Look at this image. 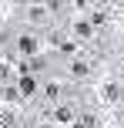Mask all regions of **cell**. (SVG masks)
I'll return each mask as SVG.
<instances>
[{
	"label": "cell",
	"mask_w": 124,
	"mask_h": 128,
	"mask_svg": "<svg viewBox=\"0 0 124 128\" xmlns=\"http://www.w3.org/2000/svg\"><path fill=\"white\" fill-rule=\"evenodd\" d=\"M13 51L24 54V58H37V54H40V37H34V34H20V37H13Z\"/></svg>",
	"instance_id": "1"
},
{
	"label": "cell",
	"mask_w": 124,
	"mask_h": 128,
	"mask_svg": "<svg viewBox=\"0 0 124 128\" xmlns=\"http://www.w3.org/2000/svg\"><path fill=\"white\" fill-rule=\"evenodd\" d=\"M13 81H17V91H20V98H34V94L40 91V81H37L34 74H27V71H24L20 78H13Z\"/></svg>",
	"instance_id": "2"
},
{
	"label": "cell",
	"mask_w": 124,
	"mask_h": 128,
	"mask_svg": "<svg viewBox=\"0 0 124 128\" xmlns=\"http://www.w3.org/2000/svg\"><path fill=\"white\" fill-rule=\"evenodd\" d=\"M54 118H57V122H71L74 108H71V104H57V108H54Z\"/></svg>",
	"instance_id": "3"
},
{
	"label": "cell",
	"mask_w": 124,
	"mask_h": 128,
	"mask_svg": "<svg viewBox=\"0 0 124 128\" xmlns=\"http://www.w3.org/2000/svg\"><path fill=\"white\" fill-rule=\"evenodd\" d=\"M104 98H107V101H118V98H121V88H118V84H107V88H104Z\"/></svg>",
	"instance_id": "4"
}]
</instances>
